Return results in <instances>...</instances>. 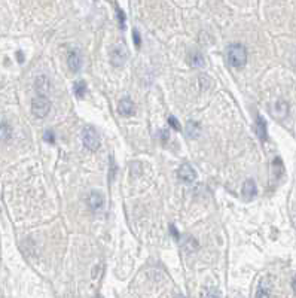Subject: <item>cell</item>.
<instances>
[{"label": "cell", "instance_id": "1", "mask_svg": "<svg viewBox=\"0 0 296 298\" xmlns=\"http://www.w3.org/2000/svg\"><path fill=\"white\" fill-rule=\"evenodd\" d=\"M226 60L229 66L240 69L247 63V49L241 43H232L226 49Z\"/></svg>", "mask_w": 296, "mask_h": 298}, {"label": "cell", "instance_id": "2", "mask_svg": "<svg viewBox=\"0 0 296 298\" xmlns=\"http://www.w3.org/2000/svg\"><path fill=\"white\" fill-rule=\"evenodd\" d=\"M82 143H83V146L88 149V151H91V152L97 151V149L100 148L101 140H100V136H99V133L96 131L94 127H85L83 128V131H82Z\"/></svg>", "mask_w": 296, "mask_h": 298}, {"label": "cell", "instance_id": "3", "mask_svg": "<svg viewBox=\"0 0 296 298\" xmlns=\"http://www.w3.org/2000/svg\"><path fill=\"white\" fill-rule=\"evenodd\" d=\"M128 49L124 43H116L115 46H112L109 57H110V63L115 67H121L125 64V62L128 60Z\"/></svg>", "mask_w": 296, "mask_h": 298}, {"label": "cell", "instance_id": "4", "mask_svg": "<svg viewBox=\"0 0 296 298\" xmlns=\"http://www.w3.org/2000/svg\"><path fill=\"white\" fill-rule=\"evenodd\" d=\"M32 112L38 118H45L51 112V100L46 96H36L32 100Z\"/></svg>", "mask_w": 296, "mask_h": 298}, {"label": "cell", "instance_id": "5", "mask_svg": "<svg viewBox=\"0 0 296 298\" xmlns=\"http://www.w3.org/2000/svg\"><path fill=\"white\" fill-rule=\"evenodd\" d=\"M67 66L70 72L78 73L82 69V52L76 48H72L67 54Z\"/></svg>", "mask_w": 296, "mask_h": 298}, {"label": "cell", "instance_id": "6", "mask_svg": "<svg viewBox=\"0 0 296 298\" xmlns=\"http://www.w3.org/2000/svg\"><path fill=\"white\" fill-rule=\"evenodd\" d=\"M177 176H179L180 181L192 184L197 179V171L194 170V167L191 164H183V166H180L179 170H177Z\"/></svg>", "mask_w": 296, "mask_h": 298}, {"label": "cell", "instance_id": "7", "mask_svg": "<svg viewBox=\"0 0 296 298\" xmlns=\"http://www.w3.org/2000/svg\"><path fill=\"white\" fill-rule=\"evenodd\" d=\"M255 298H271V280L270 277H262L257 288Z\"/></svg>", "mask_w": 296, "mask_h": 298}, {"label": "cell", "instance_id": "8", "mask_svg": "<svg viewBox=\"0 0 296 298\" xmlns=\"http://www.w3.org/2000/svg\"><path fill=\"white\" fill-rule=\"evenodd\" d=\"M271 115L276 119H284L289 115V105L284 100H277L271 109Z\"/></svg>", "mask_w": 296, "mask_h": 298}, {"label": "cell", "instance_id": "9", "mask_svg": "<svg viewBox=\"0 0 296 298\" xmlns=\"http://www.w3.org/2000/svg\"><path fill=\"white\" fill-rule=\"evenodd\" d=\"M118 112H119L122 116H131L136 112V105L130 97H124L119 105H118Z\"/></svg>", "mask_w": 296, "mask_h": 298}, {"label": "cell", "instance_id": "10", "mask_svg": "<svg viewBox=\"0 0 296 298\" xmlns=\"http://www.w3.org/2000/svg\"><path fill=\"white\" fill-rule=\"evenodd\" d=\"M35 88L38 91V96H46L49 93V88H51V82H49L48 76H45V75L38 76L35 81Z\"/></svg>", "mask_w": 296, "mask_h": 298}, {"label": "cell", "instance_id": "11", "mask_svg": "<svg viewBox=\"0 0 296 298\" xmlns=\"http://www.w3.org/2000/svg\"><path fill=\"white\" fill-rule=\"evenodd\" d=\"M257 192V188H256V184L253 179H247V181L244 182L243 185V197L246 200H252Z\"/></svg>", "mask_w": 296, "mask_h": 298}, {"label": "cell", "instance_id": "12", "mask_svg": "<svg viewBox=\"0 0 296 298\" xmlns=\"http://www.w3.org/2000/svg\"><path fill=\"white\" fill-rule=\"evenodd\" d=\"M189 63H191V66H194V67H198V69H201V67H204L205 66V60H204V55L199 52V51H191L189 52Z\"/></svg>", "mask_w": 296, "mask_h": 298}, {"label": "cell", "instance_id": "13", "mask_svg": "<svg viewBox=\"0 0 296 298\" xmlns=\"http://www.w3.org/2000/svg\"><path fill=\"white\" fill-rule=\"evenodd\" d=\"M256 134L262 142H265L266 137H268V133H266V121L260 115L256 118Z\"/></svg>", "mask_w": 296, "mask_h": 298}, {"label": "cell", "instance_id": "14", "mask_svg": "<svg viewBox=\"0 0 296 298\" xmlns=\"http://www.w3.org/2000/svg\"><path fill=\"white\" fill-rule=\"evenodd\" d=\"M103 197L99 192H91L88 195V206H90L93 211H99V209L103 206Z\"/></svg>", "mask_w": 296, "mask_h": 298}, {"label": "cell", "instance_id": "15", "mask_svg": "<svg viewBox=\"0 0 296 298\" xmlns=\"http://www.w3.org/2000/svg\"><path fill=\"white\" fill-rule=\"evenodd\" d=\"M199 124L198 123H195V121H188V124H186V136L189 137V139H195V137H198V134H199Z\"/></svg>", "mask_w": 296, "mask_h": 298}, {"label": "cell", "instance_id": "16", "mask_svg": "<svg viewBox=\"0 0 296 298\" xmlns=\"http://www.w3.org/2000/svg\"><path fill=\"white\" fill-rule=\"evenodd\" d=\"M73 93L76 97L82 99L86 94V82L85 81H76L73 84Z\"/></svg>", "mask_w": 296, "mask_h": 298}, {"label": "cell", "instance_id": "17", "mask_svg": "<svg viewBox=\"0 0 296 298\" xmlns=\"http://www.w3.org/2000/svg\"><path fill=\"white\" fill-rule=\"evenodd\" d=\"M11 136H12V128H11L6 123L0 124V140H2V142L9 140Z\"/></svg>", "mask_w": 296, "mask_h": 298}, {"label": "cell", "instance_id": "18", "mask_svg": "<svg viewBox=\"0 0 296 298\" xmlns=\"http://www.w3.org/2000/svg\"><path fill=\"white\" fill-rule=\"evenodd\" d=\"M168 124L171 128H174L176 131H180L182 130V126L179 123V119H177L176 116H168Z\"/></svg>", "mask_w": 296, "mask_h": 298}, {"label": "cell", "instance_id": "19", "mask_svg": "<svg viewBox=\"0 0 296 298\" xmlns=\"http://www.w3.org/2000/svg\"><path fill=\"white\" fill-rule=\"evenodd\" d=\"M202 298H222V297L217 289H209V291H205Z\"/></svg>", "mask_w": 296, "mask_h": 298}, {"label": "cell", "instance_id": "20", "mask_svg": "<svg viewBox=\"0 0 296 298\" xmlns=\"http://www.w3.org/2000/svg\"><path fill=\"white\" fill-rule=\"evenodd\" d=\"M273 166H274V169H276V171H277V176H280V174L283 173V163H281V160H280L278 157L274 160Z\"/></svg>", "mask_w": 296, "mask_h": 298}, {"label": "cell", "instance_id": "21", "mask_svg": "<svg viewBox=\"0 0 296 298\" xmlns=\"http://www.w3.org/2000/svg\"><path fill=\"white\" fill-rule=\"evenodd\" d=\"M133 39H134V45H136V48L138 49V48L141 46V38H140V35H138V32H137L136 28L133 30Z\"/></svg>", "mask_w": 296, "mask_h": 298}, {"label": "cell", "instance_id": "22", "mask_svg": "<svg viewBox=\"0 0 296 298\" xmlns=\"http://www.w3.org/2000/svg\"><path fill=\"white\" fill-rule=\"evenodd\" d=\"M43 139H45L48 143H54V142H55V134H54V131H52V130H46L45 134H43Z\"/></svg>", "mask_w": 296, "mask_h": 298}, {"label": "cell", "instance_id": "23", "mask_svg": "<svg viewBox=\"0 0 296 298\" xmlns=\"http://www.w3.org/2000/svg\"><path fill=\"white\" fill-rule=\"evenodd\" d=\"M118 18H119V27L124 28V24H125V17H124V12L121 9H118Z\"/></svg>", "mask_w": 296, "mask_h": 298}, {"label": "cell", "instance_id": "24", "mask_svg": "<svg viewBox=\"0 0 296 298\" xmlns=\"http://www.w3.org/2000/svg\"><path fill=\"white\" fill-rule=\"evenodd\" d=\"M168 137H170L168 131H167V130H162V131H161V139H162L164 142H167V140H168Z\"/></svg>", "mask_w": 296, "mask_h": 298}, {"label": "cell", "instance_id": "25", "mask_svg": "<svg viewBox=\"0 0 296 298\" xmlns=\"http://www.w3.org/2000/svg\"><path fill=\"white\" fill-rule=\"evenodd\" d=\"M292 289H293V292L296 294V275H295L293 279H292Z\"/></svg>", "mask_w": 296, "mask_h": 298}, {"label": "cell", "instance_id": "26", "mask_svg": "<svg viewBox=\"0 0 296 298\" xmlns=\"http://www.w3.org/2000/svg\"><path fill=\"white\" fill-rule=\"evenodd\" d=\"M176 298H185V297H183V295H177Z\"/></svg>", "mask_w": 296, "mask_h": 298}]
</instances>
